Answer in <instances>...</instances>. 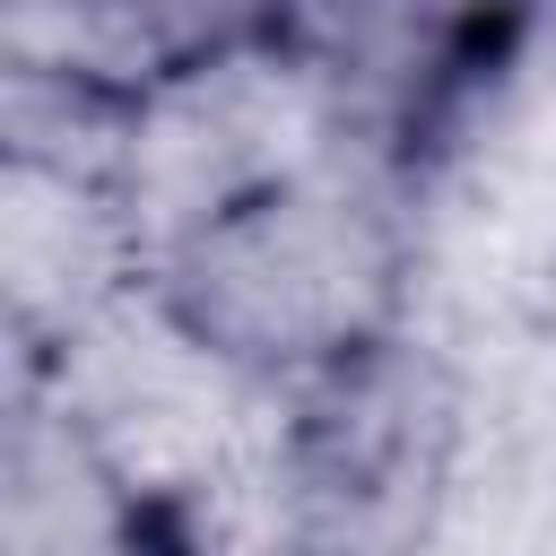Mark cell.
<instances>
[{"mask_svg":"<svg viewBox=\"0 0 556 556\" xmlns=\"http://www.w3.org/2000/svg\"><path fill=\"white\" fill-rule=\"evenodd\" d=\"M156 287L174 313L269 382H321L348 356L400 339L417 295V217L391 200L382 148L278 182L182 243Z\"/></svg>","mask_w":556,"mask_h":556,"instance_id":"6da1fadb","label":"cell"}]
</instances>
